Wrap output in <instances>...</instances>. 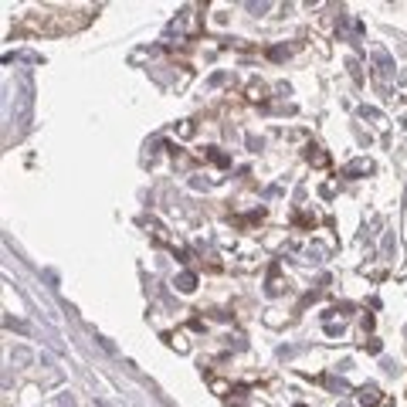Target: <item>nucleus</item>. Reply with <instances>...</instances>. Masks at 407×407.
I'll list each match as a JSON object with an SVG mask.
<instances>
[{"label":"nucleus","instance_id":"obj_5","mask_svg":"<svg viewBox=\"0 0 407 407\" xmlns=\"http://www.w3.org/2000/svg\"><path fill=\"white\" fill-rule=\"evenodd\" d=\"M58 407H75V401H71L68 394H61V397H58Z\"/></svg>","mask_w":407,"mask_h":407},{"label":"nucleus","instance_id":"obj_4","mask_svg":"<svg viewBox=\"0 0 407 407\" xmlns=\"http://www.w3.org/2000/svg\"><path fill=\"white\" fill-rule=\"evenodd\" d=\"M360 401H377V387H363L360 390Z\"/></svg>","mask_w":407,"mask_h":407},{"label":"nucleus","instance_id":"obj_3","mask_svg":"<svg viewBox=\"0 0 407 407\" xmlns=\"http://www.w3.org/2000/svg\"><path fill=\"white\" fill-rule=\"evenodd\" d=\"M14 360H17V363H31V349L17 346V349H14Z\"/></svg>","mask_w":407,"mask_h":407},{"label":"nucleus","instance_id":"obj_1","mask_svg":"<svg viewBox=\"0 0 407 407\" xmlns=\"http://www.w3.org/2000/svg\"><path fill=\"white\" fill-rule=\"evenodd\" d=\"M346 176H356V173H370V163L367 160H353V163H346V170H343Z\"/></svg>","mask_w":407,"mask_h":407},{"label":"nucleus","instance_id":"obj_2","mask_svg":"<svg viewBox=\"0 0 407 407\" xmlns=\"http://www.w3.org/2000/svg\"><path fill=\"white\" fill-rule=\"evenodd\" d=\"M176 285H180V289H183V292H190V289H194V285H197V278H194V271H183V275L176 278Z\"/></svg>","mask_w":407,"mask_h":407}]
</instances>
